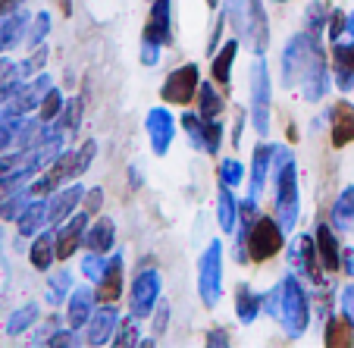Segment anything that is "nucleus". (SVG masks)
<instances>
[{
	"instance_id": "nucleus-1",
	"label": "nucleus",
	"mask_w": 354,
	"mask_h": 348,
	"mask_svg": "<svg viewBox=\"0 0 354 348\" xmlns=\"http://www.w3.org/2000/svg\"><path fill=\"white\" fill-rule=\"evenodd\" d=\"M94 154H97V141L94 138L82 141V147H63L60 154L44 167V173L28 185L32 188V194L35 198H47V194H54L57 188L82 179V176L88 173V167L94 163Z\"/></svg>"
},
{
	"instance_id": "nucleus-2",
	"label": "nucleus",
	"mask_w": 354,
	"mask_h": 348,
	"mask_svg": "<svg viewBox=\"0 0 354 348\" xmlns=\"http://www.w3.org/2000/svg\"><path fill=\"white\" fill-rule=\"evenodd\" d=\"M223 16H226L229 28L235 32V38L254 51V57H267L270 16L263 0H226L223 3Z\"/></svg>"
},
{
	"instance_id": "nucleus-3",
	"label": "nucleus",
	"mask_w": 354,
	"mask_h": 348,
	"mask_svg": "<svg viewBox=\"0 0 354 348\" xmlns=\"http://www.w3.org/2000/svg\"><path fill=\"white\" fill-rule=\"evenodd\" d=\"M279 320L282 333L288 339H301L308 333L310 327V298H308V289L301 286V276L298 273H286L279 280Z\"/></svg>"
},
{
	"instance_id": "nucleus-4",
	"label": "nucleus",
	"mask_w": 354,
	"mask_h": 348,
	"mask_svg": "<svg viewBox=\"0 0 354 348\" xmlns=\"http://www.w3.org/2000/svg\"><path fill=\"white\" fill-rule=\"evenodd\" d=\"M248 104H251V129L261 138H267L273 129V79L263 57H257L248 69Z\"/></svg>"
},
{
	"instance_id": "nucleus-5",
	"label": "nucleus",
	"mask_w": 354,
	"mask_h": 348,
	"mask_svg": "<svg viewBox=\"0 0 354 348\" xmlns=\"http://www.w3.org/2000/svg\"><path fill=\"white\" fill-rule=\"evenodd\" d=\"M273 179V217L279 220V226L286 232H295L301 220V188H298V163L288 161L282 163L276 173H270Z\"/></svg>"
},
{
	"instance_id": "nucleus-6",
	"label": "nucleus",
	"mask_w": 354,
	"mask_h": 348,
	"mask_svg": "<svg viewBox=\"0 0 354 348\" xmlns=\"http://www.w3.org/2000/svg\"><path fill=\"white\" fill-rule=\"evenodd\" d=\"M239 232L245 235V251H248V261L254 264H263L270 261V257H276L286 248V229L279 226V220L276 217H267L261 214L251 226H245V223H239Z\"/></svg>"
},
{
	"instance_id": "nucleus-7",
	"label": "nucleus",
	"mask_w": 354,
	"mask_h": 348,
	"mask_svg": "<svg viewBox=\"0 0 354 348\" xmlns=\"http://www.w3.org/2000/svg\"><path fill=\"white\" fill-rule=\"evenodd\" d=\"M323 47V38H317V35L310 32H295L292 38L286 41V47H282V57H279V75H282V88H295L301 85V79H304V73H308L310 60H314V54Z\"/></svg>"
},
{
	"instance_id": "nucleus-8",
	"label": "nucleus",
	"mask_w": 354,
	"mask_h": 348,
	"mask_svg": "<svg viewBox=\"0 0 354 348\" xmlns=\"http://www.w3.org/2000/svg\"><path fill=\"white\" fill-rule=\"evenodd\" d=\"M198 295L204 308H216L223 298V241L210 239L198 257Z\"/></svg>"
},
{
	"instance_id": "nucleus-9",
	"label": "nucleus",
	"mask_w": 354,
	"mask_h": 348,
	"mask_svg": "<svg viewBox=\"0 0 354 348\" xmlns=\"http://www.w3.org/2000/svg\"><path fill=\"white\" fill-rule=\"evenodd\" d=\"M163 292V276L157 267H141L135 273L132 286H129V314H135L138 320H151L154 308L160 304Z\"/></svg>"
},
{
	"instance_id": "nucleus-10",
	"label": "nucleus",
	"mask_w": 354,
	"mask_h": 348,
	"mask_svg": "<svg viewBox=\"0 0 354 348\" xmlns=\"http://www.w3.org/2000/svg\"><path fill=\"white\" fill-rule=\"evenodd\" d=\"M198 85H201V66L198 63H182L163 79L160 98L163 104H173V107H188L198 98Z\"/></svg>"
},
{
	"instance_id": "nucleus-11",
	"label": "nucleus",
	"mask_w": 354,
	"mask_h": 348,
	"mask_svg": "<svg viewBox=\"0 0 354 348\" xmlns=\"http://www.w3.org/2000/svg\"><path fill=\"white\" fill-rule=\"evenodd\" d=\"M288 267L292 273H298L301 280L314 282V286H323V264H320V251H317V241L314 235L301 232L288 241Z\"/></svg>"
},
{
	"instance_id": "nucleus-12",
	"label": "nucleus",
	"mask_w": 354,
	"mask_h": 348,
	"mask_svg": "<svg viewBox=\"0 0 354 348\" xmlns=\"http://www.w3.org/2000/svg\"><path fill=\"white\" fill-rule=\"evenodd\" d=\"M145 132L151 141V151L157 157H167L176 141V116L167 107H151L145 116Z\"/></svg>"
},
{
	"instance_id": "nucleus-13",
	"label": "nucleus",
	"mask_w": 354,
	"mask_h": 348,
	"mask_svg": "<svg viewBox=\"0 0 354 348\" xmlns=\"http://www.w3.org/2000/svg\"><path fill=\"white\" fill-rule=\"evenodd\" d=\"M82 198H85V185L79 179L57 188L54 194H47V226L57 229L63 220H69L82 208Z\"/></svg>"
},
{
	"instance_id": "nucleus-14",
	"label": "nucleus",
	"mask_w": 354,
	"mask_h": 348,
	"mask_svg": "<svg viewBox=\"0 0 354 348\" xmlns=\"http://www.w3.org/2000/svg\"><path fill=\"white\" fill-rule=\"evenodd\" d=\"M91 226V214L85 210H75L69 220H63L60 226L54 229L57 232V261H69V257L85 245V232Z\"/></svg>"
},
{
	"instance_id": "nucleus-15",
	"label": "nucleus",
	"mask_w": 354,
	"mask_h": 348,
	"mask_svg": "<svg viewBox=\"0 0 354 348\" xmlns=\"http://www.w3.org/2000/svg\"><path fill=\"white\" fill-rule=\"evenodd\" d=\"M141 38H151L163 47L176 44V32H173V0H151V10H147L145 19V32Z\"/></svg>"
},
{
	"instance_id": "nucleus-16",
	"label": "nucleus",
	"mask_w": 354,
	"mask_h": 348,
	"mask_svg": "<svg viewBox=\"0 0 354 348\" xmlns=\"http://www.w3.org/2000/svg\"><path fill=\"white\" fill-rule=\"evenodd\" d=\"M333 69L326 66V51H317L314 60H310L308 73H304V79H301V98L308 104H320L323 98L329 94V88H333Z\"/></svg>"
},
{
	"instance_id": "nucleus-17",
	"label": "nucleus",
	"mask_w": 354,
	"mask_h": 348,
	"mask_svg": "<svg viewBox=\"0 0 354 348\" xmlns=\"http://www.w3.org/2000/svg\"><path fill=\"white\" fill-rule=\"evenodd\" d=\"M126 292V255H110V264L97 282H94V295L97 304H116Z\"/></svg>"
},
{
	"instance_id": "nucleus-18",
	"label": "nucleus",
	"mask_w": 354,
	"mask_h": 348,
	"mask_svg": "<svg viewBox=\"0 0 354 348\" xmlns=\"http://www.w3.org/2000/svg\"><path fill=\"white\" fill-rule=\"evenodd\" d=\"M326 122H329V141L335 151L354 145V104L351 101H339L326 110Z\"/></svg>"
},
{
	"instance_id": "nucleus-19",
	"label": "nucleus",
	"mask_w": 354,
	"mask_h": 348,
	"mask_svg": "<svg viewBox=\"0 0 354 348\" xmlns=\"http://www.w3.org/2000/svg\"><path fill=\"white\" fill-rule=\"evenodd\" d=\"M116 327H120V311H116V304H100L85 327V345L100 348V345H107V342H113Z\"/></svg>"
},
{
	"instance_id": "nucleus-20",
	"label": "nucleus",
	"mask_w": 354,
	"mask_h": 348,
	"mask_svg": "<svg viewBox=\"0 0 354 348\" xmlns=\"http://www.w3.org/2000/svg\"><path fill=\"white\" fill-rule=\"evenodd\" d=\"M329 69L339 91H351L354 88V38L351 41H333V54H329Z\"/></svg>"
},
{
	"instance_id": "nucleus-21",
	"label": "nucleus",
	"mask_w": 354,
	"mask_h": 348,
	"mask_svg": "<svg viewBox=\"0 0 354 348\" xmlns=\"http://www.w3.org/2000/svg\"><path fill=\"white\" fill-rule=\"evenodd\" d=\"M94 304H97L94 289L91 286H75L73 292H69V298H66V327L85 329L88 320H91V314L97 311Z\"/></svg>"
},
{
	"instance_id": "nucleus-22",
	"label": "nucleus",
	"mask_w": 354,
	"mask_h": 348,
	"mask_svg": "<svg viewBox=\"0 0 354 348\" xmlns=\"http://www.w3.org/2000/svg\"><path fill=\"white\" fill-rule=\"evenodd\" d=\"M339 229L333 223H317V232H314V241H317V251H320V264L326 273H339L342 270V245L335 239Z\"/></svg>"
},
{
	"instance_id": "nucleus-23",
	"label": "nucleus",
	"mask_w": 354,
	"mask_h": 348,
	"mask_svg": "<svg viewBox=\"0 0 354 348\" xmlns=\"http://www.w3.org/2000/svg\"><path fill=\"white\" fill-rule=\"evenodd\" d=\"M270 167H273V145L270 141H257V147L251 151V179H248V194L261 198L270 179Z\"/></svg>"
},
{
	"instance_id": "nucleus-24",
	"label": "nucleus",
	"mask_w": 354,
	"mask_h": 348,
	"mask_svg": "<svg viewBox=\"0 0 354 348\" xmlns=\"http://www.w3.org/2000/svg\"><path fill=\"white\" fill-rule=\"evenodd\" d=\"M239 47H241V41L232 35L229 41H223V44L216 47L214 60H210V79L220 88H226V91H229V85H232V66H235V57H239Z\"/></svg>"
},
{
	"instance_id": "nucleus-25",
	"label": "nucleus",
	"mask_w": 354,
	"mask_h": 348,
	"mask_svg": "<svg viewBox=\"0 0 354 348\" xmlns=\"http://www.w3.org/2000/svg\"><path fill=\"white\" fill-rule=\"evenodd\" d=\"M54 261H57V232L47 226L44 232L35 235L32 248H28V264H32L38 273H50Z\"/></svg>"
},
{
	"instance_id": "nucleus-26",
	"label": "nucleus",
	"mask_w": 354,
	"mask_h": 348,
	"mask_svg": "<svg viewBox=\"0 0 354 348\" xmlns=\"http://www.w3.org/2000/svg\"><path fill=\"white\" fill-rule=\"evenodd\" d=\"M261 314H263V292L251 289L248 282H239L235 286V317H239V323L251 327Z\"/></svg>"
},
{
	"instance_id": "nucleus-27",
	"label": "nucleus",
	"mask_w": 354,
	"mask_h": 348,
	"mask_svg": "<svg viewBox=\"0 0 354 348\" xmlns=\"http://www.w3.org/2000/svg\"><path fill=\"white\" fill-rule=\"evenodd\" d=\"M323 345L326 348H351L354 345V320L348 314H329L323 323Z\"/></svg>"
},
{
	"instance_id": "nucleus-28",
	"label": "nucleus",
	"mask_w": 354,
	"mask_h": 348,
	"mask_svg": "<svg viewBox=\"0 0 354 348\" xmlns=\"http://www.w3.org/2000/svg\"><path fill=\"white\" fill-rule=\"evenodd\" d=\"M116 245V223L110 217H94V223L85 232V248L88 251H100V255H110Z\"/></svg>"
},
{
	"instance_id": "nucleus-29",
	"label": "nucleus",
	"mask_w": 354,
	"mask_h": 348,
	"mask_svg": "<svg viewBox=\"0 0 354 348\" xmlns=\"http://www.w3.org/2000/svg\"><path fill=\"white\" fill-rule=\"evenodd\" d=\"M194 104H198V113L204 116V120H220L223 110H226V98L220 94V85H216L214 79H201Z\"/></svg>"
},
{
	"instance_id": "nucleus-30",
	"label": "nucleus",
	"mask_w": 354,
	"mask_h": 348,
	"mask_svg": "<svg viewBox=\"0 0 354 348\" xmlns=\"http://www.w3.org/2000/svg\"><path fill=\"white\" fill-rule=\"evenodd\" d=\"M216 223L226 235H232L239 229V198H235V188L223 185L216 188Z\"/></svg>"
},
{
	"instance_id": "nucleus-31",
	"label": "nucleus",
	"mask_w": 354,
	"mask_h": 348,
	"mask_svg": "<svg viewBox=\"0 0 354 348\" xmlns=\"http://www.w3.org/2000/svg\"><path fill=\"white\" fill-rule=\"evenodd\" d=\"M329 223L339 232H354V185H345L329 210Z\"/></svg>"
},
{
	"instance_id": "nucleus-32",
	"label": "nucleus",
	"mask_w": 354,
	"mask_h": 348,
	"mask_svg": "<svg viewBox=\"0 0 354 348\" xmlns=\"http://www.w3.org/2000/svg\"><path fill=\"white\" fill-rule=\"evenodd\" d=\"M16 226H19V235H38L41 229H47V198H32Z\"/></svg>"
},
{
	"instance_id": "nucleus-33",
	"label": "nucleus",
	"mask_w": 354,
	"mask_h": 348,
	"mask_svg": "<svg viewBox=\"0 0 354 348\" xmlns=\"http://www.w3.org/2000/svg\"><path fill=\"white\" fill-rule=\"evenodd\" d=\"M26 28H28V13H13V16H3L0 19V54L13 47L16 41L26 38Z\"/></svg>"
},
{
	"instance_id": "nucleus-34",
	"label": "nucleus",
	"mask_w": 354,
	"mask_h": 348,
	"mask_svg": "<svg viewBox=\"0 0 354 348\" xmlns=\"http://www.w3.org/2000/svg\"><path fill=\"white\" fill-rule=\"evenodd\" d=\"M326 19H329L326 3H323V0H310L308 7H304V16H301V26H304V32L323 38V35H326Z\"/></svg>"
},
{
	"instance_id": "nucleus-35",
	"label": "nucleus",
	"mask_w": 354,
	"mask_h": 348,
	"mask_svg": "<svg viewBox=\"0 0 354 348\" xmlns=\"http://www.w3.org/2000/svg\"><path fill=\"white\" fill-rule=\"evenodd\" d=\"M73 289H75L73 273H69V270H57V273H50V280H47V302L50 304H66V298H69Z\"/></svg>"
},
{
	"instance_id": "nucleus-36",
	"label": "nucleus",
	"mask_w": 354,
	"mask_h": 348,
	"mask_svg": "<svg viewBox=\"0 0 354 348\" xmlns=\"http://www.w3.org/2000/svg\"><path fill=\"white\" fill-rule=\"evenodd\" d=\"M38 314H41V308H38L35 302L22 304V308L7 320V333H10V336H22L26 329H32L35 323H38Z\"/></svg>"
},
{
	"instance_id": "nucleus-37",
	"label": "nucleus",
	"mask_w": 354,
	"mask_h": 348,
	"mask_svg": "<svg viewBox=\"0 0 354 348\" xmlns=\"http://www.w3.org/2000/svg\"><path fill=\"white\" fill-rule=\"evenodd\" d=\"M179 126L185 129L188 145H192L194 151H204V116H201L198 110H185L182 120H179Z\"/></svg>"
},
{
	"instance_id": "nucleus-38",
	"label": "nucleus",
	"mask_w": 354,
	"mask_h": 348,
	"mask_svg": "<svg viewBox=\"0 0 354 348\" xmlns=\"http://www.w3.org/2000/svg\"><path fill=\"white\" fill-rule=\"evenodd\" d=\"M82 110H85V104H82V98H69L66 104H63V113L57 116V126L63 129V132H79V126H82Z\"/></svg>"
},
{
	"instance_id": "nucleus-39",
	"label": "nucleus",
	"mask_w": 354,
	"mask_h": 348,
	"mask_svg": "<svg viewBox=\"0 0 354 348\" xmlns=\"http://www.w3.org/2000/svg\"><path fill=\"white\" fill-rule=\"evenodd\" d=\"M107 264H110V255H100V251H88V255L79 261V270H82V276H85V280L94 286V282L104 276Z\"/></svg>"
},
{
	"instance_id": "nucleus-40",
	"label": "nucleus",
	"mask_w": 354,
	"mask_h": 348,
	"mask_svg": "<svg viewBox=\"0 0 354 348\" xmlns=\"http://www.w3.org/2000/svg\"><path fill=\"white\" fill-rule=\"evenodd\" d=\"M138 317L135 314H129V317H120V327H116V333H113V345L116 348H126V345H138Z\"/></svg>"
},
{
	"instance_id": "nucleus-41",
	"label": "nucleus",
	"mask_w": 354,
	"mask_h": 348,
	"mask_svg": "<svg viewBox=\"0 0 354 348\" xmlns=\"http://www.w3.org/2000/svg\"><path fill=\"white\" fill-rule=\"evenodd\" d=\"M32 188H22V192H16V194H10L7 201H3V208H0V217H3V220H19L22 217V210L28 208V204H32Z\"/></svg>"
},
{
	"instance_id": "nucleus-42",
	"label": "nucleus",
	"mask_w": 354,
	"mask_h": 348,
	"mask_svg": "<svg viewBox=\"0 0 354 348\" xmlns=\"http://www.w3.org/2000/svg\"><path fill=\"white\" fill-rule=\"evenodd\" d=\"M63 104H66V98H63V91H60V88H50V91L44 94V101H41V107H38L41 122H54L57 116L63 113Z\"/></svg>"
},
{
	"instance_id": "nucleus-43",
	"label": "nucleus",
	"mask_w": 354,
	"mask_h": 348,
	"mask_svg": "<svg viewBox=\"0 0 354 348\" xmlns=\"http://www.w3.org/2000/svg\"><path fill=\"white\" fill-rule=\"evenodd\" d=\"M220 182L229 188H239L241 182H248V173H245V163L235 161V157H226L220 161Z\"/></svg>"
},
{
	"instance_id": "nucleus-44",
	"label": "nucleus",
	"mask_w": 354,
	"mask_h": 348,
	"mask_svg": "<svg viewBox=\"0 0 354 348\" xmlns=\"http://www.w3.org/2000/svg\"><path fill=\"white\" fill-rule=\"evenodd\" d=\"M223 135H226V126L220 120H204V154H210V157L220 154Z\"/></svg>"
},
{
	"instance_id": "nucleus-45",
	"label": "nucleus",
	"mask_w": 354,
	"mask_h": 348,
	"mask_svg": "<svg viewBox=\"0 0 354 348\" xmlns=\"http://www.w3.org/2000/svg\"><path fill=\"white\" fill-rule=\"evenodd\" d=\"M50 26H54V19H50V13L47 10H41L38 16H35V22H32V32L26 35V44H41V41L50 35Z\"/></svg>"
},
{
	"instance_id": "nucleus-46",
	"label": "nucleus",
	"mask_w": 354,
	"mask_h": 348,
	"mask_svg": "<svg viewBox=\"0 0 354 348\" xmlns=\"http://www.w3.org/2000/svg\"><path fill=\"white\" fill-rule=\"evenodd\" d=\"M345 32H348V13H345V10H329L326 38H329V41H339Z\"/></svg>"
},
{
	"instance_id": "nucleus-47",
	"label": "nucleus",
	"mask_w": 354,
	"mask_h": 348,
	"mask_svg": "<svg viewBox=\"0 0 354 348\" xmlns=\"http://www.w3.org/2000/svg\"><path fill=\"white\" fill-rule=\"evenodd\" d=\"M44 63H47V47H41V44H38V51H35V54L28 57V60H22V66H19V79H22V82L32 79V75L38 73V69L44 66Z\"/></svg>"
},
{
	"instance_id": "nucleus-48",
	"label": "nucleus",
	"mask_w": 354,
	"mask_h": 348,
	"mask_svg": "<svg viewBox=\"0 0 354 348\" xmlns=\"http://www.w3.org/2000/svg\"><path fill=\"white\" fill-rule=\"evenodd\" d=\"M104 188L100 185H94V188H85V198H82V210L85 214H91V217H97L100 214V208H104Z\"/></svg>"
},
{
	"instance_id": "nucleus-49",
	"label": "nucleus",
	"mask_w": 354,
	"mask_h": 348,
	"mask_svg": "<svg viewBox=\"0 0 354 348\" xmlns=\"http://www.w3.org/2000/svg\"><path fill=\"white\" fill-rule=\"evenodd\" d=\"M160 51H163V44H157V41H151V38H141V66H151L154 69L157 63H160Z\"/></svg>"
},
{
	"instance_id": "nucleus-50",
	"label": "nucleus",
	"mask_w": 354,
	"mask_h": 348,
	"mask_svg": "<svg viewBox=\"0 0 354 348\" xmlns=\"http://www.w3.org/2000/svg\"><path fill=\"white\" fill-rule=\"evenodd\" d=\"M167 323H169V302H163L154 308V314H151V327H154V336H163L167 333Z\"/></svg>"
},
{
	"instance_id": "nucleus-51",
	"label": "nucleus",
	"mask_w": 354,
	"mask_h": 348,
	"mask_svg": "<svg viewBox=\"0 0 354 348\" xmlns=\"http://www.w3.org/2000/svg\"><path fill=\"white\" fill-rule=\"evenodd\" d=\"M47 345H54V348H69V345H79V329L66 327V329H57L54 336H50V342Z\"/></svg>"
},
{
	"instance_id": "nucleus-52",
	"label": "nucleus",
	"mask_w": 354,
	"mask_h": 348,
	"mask_svg": "<svg viewBox=\"0 0 354 348\" xmlns=\"http://www.w3.org/2000/svg\"><path fill=\"white\" fill-rule=\"evenodd\" d=\"M339 311L354 320V280L348 282V286H342V292H339Z\"/></svg>"
},
{
	"instance_id": "nucleus-53",
	"label": "nucleus",
	"mask_w": 354,
	"mask_h": 348,
	"mask_svg": "<svg viewBox=\"0 0 354 348\" xmlns=\"http://www.w3.org/2000/svg\"><path fill=\"white\" fill-rule=\"evenodd\" d=\"M204 342H207L210 348H223V345H229V342H232V336H229V327H214V329L207 333V339H204Z\"/></svg>"
},
{
	"instance_id": "nucleus-54",
	"label": "nucleus",
	"mask_w": 354,
	"mask_h": 348,
	"mask_svg": "<svg viewBox=\"0 0 354 348\" xmlns=\"http://www.w3.org/2000/svg\"><path fill=\"white\" fill-rule=\"evenodd\" d=\"M245 120H248V113H245V110H239V113H235V126H232V145H235V147L241 145V132H245Z\"/></svg>"
},
{
	"instance_id": "nucleus-55",
	"label": "nucleus",
	"mask_w": 354,
	"mask_h": 348,
	"mask_svg": "<svg viewBox=\"0 0 354 348\" xmlns=\"http://www.w3.org/2000/svg\"><path fill=\"white\" fill-rule=\"evenodd\" d=\"M342 270L348 273V280H354V245L342 248Z\"/></svg>"
},
{
	"instance_id": "nucleus-56",
	"label": "nucleus",
	"mask_w": 354,
	"mask_h": 348,
	"mask_svg": "<svg viewBox=\"0 0 354 348\" xmlns=\"http://www.w3.org/2000/svg\"><path fill=\"white\" fill-rule=\"evenodd\" d=\"M22 3H26V0H0V16H13V13H19Z\"/></svg>"
},
{
	"instance_id": "nucleus-57",
	"label": "nucleus",
	"mask_w": 354,
	"mask_h": 348,
	"mask_svg": "<svg viewBox=\"0 0 354 348\" xmlns=\"http://www.w3.org/2000/svg\"><path fill=\"white\" fill-rule=\"evenodd\" d=\"M141 182H145V179H141V170H138V167H129V185H132V188H141Z\"/></svg>"
},
{
	"instance_id": "nucleus-58",
	"label": "nucleus",
	"mask_w": 354,
	"mask_h": 348,
	"mask_svg": "<svg viewBox=\"0 0 354 348\" xmlns=\"http://www.w3.org/2000/svg\"><path fill=\"white\" fill-rule=\"evenodd\" d=\"M348 35H351V38H354V10H351V13H348Z\"/></svg>"
},
{
	"instance_id": "nucleus-59",
	"label": "nucleus",
	"mask_w": 354,
	"mask_h": 348,
	"mask_svg": "<svg viewBox=\"0 0 354 348\" xmlns=\"http://www.w3.org/2000/svg\"><path fill=\"white\" fill-rule=\"evenodd\" d=\"M204 3H207L210 10H216V7H220V3H223V0H204Z\"/></svg>"
},
{
	"instance_id": "nucleus-60",
	"label": "nucleus",
	"mask_w": 354,
	"mask_h": 348,
	"mask_svg": "<svg viewBox=\"0 0 354 348\" xmlns=\"http://www.w3.org/2000/svg\"><path fill=\"white\" fill-rule=\"evenodd\" d=\"M0 245H3V229H0Z\"/></svg>"
},
{
	"instance_id": "nucleus-61",
	"label": "nucleus",
	"mask_w": 354,
	"mask_h": 348,
	"mask_svg": "<svg viewBox=\"0 0 354 348\" xmlns=\"http://www.w3.org/2000/svg\"><path fill=\"white\" fill-rule=\"evenodd\" d=\"M273 3H288V0H273Z\"/></svg>"
}]
</instances>
